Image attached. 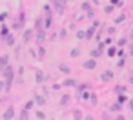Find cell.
I'll list each match as a JSON object with an SVG mask.
<instances>
[{"mask_svg": "<svg viewBox=\"0 0 133 120\" xmlns=\"http://www.w3.org/2000/svg\"><path fill=\"white\" fill-rule=\"evenodd\" d=\"M4 76H6V84H4V87H6V91H9V89H11V84H13V78H15V71H13V67H6V69H4Z\"/></svg>", "mask_w": 133, "mask_h": 120, "instance_id": "cell-1", "label": "cell"}, {"mask_svg": "<svg viewBox=\"0 0 133 120\" xmlns=\"http://www.w3.org/2000/svg\"><path fill=\"white\" fill-rule=\"evenodd\" d=\"M100 26V20H93V24H91V27L86 31V40H91L93 38V35H95V31H97V27Z\"/></svg>", "mask_w": 133, "mask_h": 120, "instance_id": "cell-2", "label": "cell"}, {"mask_svg": "<svg viewBox=\"0 0 133 120\" xmlns=\"http://www.w3.org/2000/svg\"><path fill=\"white\" fill-rule=\"evenodd\" d=\"M113 78H115V73H113L111 69H106V71L100 75V80H102V82H111Z\"/></svg>", "mask_w": 133, "mask_h": 120, "instance_id": "cell-3", "label": "cell"}, {"mask_svg": "<svg viewBox=\"0 0 133 120\" xmlns=\"http://www.w3.org/2000/svg\"><path fill=\"white\" fill-rule=\"evenodd\" d=\"M82 67H84V69H89V71H93V69H97V60H93V58H88V60H84Z\"/></svg>", "mask_w": 133, "mask_h": 120, "instance_id": "cell-4", "label": "cell"}, {"mask_svg": "<svg viewBox=\"0 0 133 120\" xmlns=\"http://www.w3.org/2000/svg\"><path fill=\"white\" fill-rule=\"evenodd\" d=\"M53 8H55L57 13H64V9H66V2H60V0H57V2H53Z\"/></svg>", "mask_w": 133, "mask_h": 120, "instance_id": "cell-5", "label": "cell"}, {"mask_svg": "<svg viewBox=\"0 0 133 120\" xmlns=\"http://www.w3.org/2000/svg\"><path fill=\"white\" fill-rule=\"evenodd\" d=\"M35 80H37V84L40 86V84H42V82L46 80V75H44V73H42L40 69H37V71H35Z\"/></svg>", "mask_w": 133, "mask_h": 120, "instance_id": "cell-6", "label": "cell"}, {"mask_svg": "<svg viewBox=\"0 0 133 120\" xmlns=\"http://www.w3.org/2000/svg\"><path fill=\"white\" fill-rule=\"evenodd\" d=\"M46 40V31L44 29H40V31H37V44L38 46H42V42Z\"/></svg>", "mask_w": 133, "mask_h": 120, "instance_id": "cell-7", "label": "cell"}, {"mask_svg": "<svg viewBox=\"0 0 133 120\" xmlns=\"http://www.w3.org/2000/svg\"><path fill=\"white\" fill-rule=\"evenodd\" d=\"M102 53H104L102 49H98V47H95V49H91V51H89V57H91L93 60H97L98 57H102Z\"/></svg>", "mask_w": 133, "mask_h": 120, "instance_id": "cell-8", "label": "cell"}, {"mask_svg": "<svg viewBox=\"0 0 133 120\" xmlns=\"http://www.w3.org/2000/svg\"><path fill=\"white\" fill-rule=\"evenodd\" d=\"M108 111H111V113H120V111H122V105L115 102V104H111V105H108Z\"/></svg>", "mask_w": 133, "mask_h": 120, "instance_id": "cell-9", "label": "cell"}, {"mask_svg": "<svg viewBox=\"0 0 133 120\" xmlns=\"http://www.w3.org/2000/svg\"><path fill=\"white\" fill-rule=\"evenodd\" d=\"M13 116H15V109L13 107H8L6 113H4V120H11Z\"/></svg>", "mask_w": 133, "mask_h": 120, "instance_id": "cell-10", "label": "cell"}, {"mask_svg": "<svg viewBox=\"0 0 133 120\" xmlns=\"http://www.w3.org/2000/svg\"><path fill=\"white\" fill-rule=\"evenodd\" d=\"M8 62H9V57L4 55L2 58H0V69H6V67H8Z\"/></svg>", "mask_w": 133, "mask_h": 120, "instance_id": "cell-11", "label": "cell"}, {"mask_svg": "<svg viewBox=\"0 0 133 120\" xmlns=\"http://www.w3.org/2000/svg\"><path fill=\"white\" fill-rule=\"evenodd\" d=\"M58 71H62L64 75H69V73H71V67L66 66V64H60V66H58Z\"/></svg>", "mask_w": 133, "mask_h": 120, "instance_id": "cell-12", "label": "cell"}, {"mask_svg": "<svg viewBox=\"0 0 133 120\" xmlns=\"http://www.w3.org/2000/svg\"><path fill=\"white\" fill-rule=\"evenodd\" d=\"M117 51H118V49H117L115 46H109V47H108V57H109V58H111V57H117Z\"/></svg>", "mask_w": 133, "mask_h": 120, "instance_id": "cell-13", "label": "cell"}, {"mask_svg": "<svg viewBox=\"0 0 133 120\" xmlns=\"http://www.w3.org/2000/svg\"><path fill=\"white\" fill-rule=\"evenodd\" d=\"M126 89H128L126 86H115V93H117V96H118V95H124Z\"/></svg>", "mask_w": 133, "mask_h": 120, "instance_id": "cell-14", "label": "cell"}, {"mask_svg": "<svg viewBox=\"0 0 133 120\" xmlns=\"http://www.w3.org/2000/svg\"><path fill=\"white\" fill-rule=\"evenodd\" d=\"M35 104H37V105H44V104H46V98L40 96V95H35Z\"/></svg>", "mask_w": 133, "mask_h": 120, "instance_id": "cell-15", "label": "cell"}, {"mask_svg": "<svg viewBox=\"0 0 133 120\" xmlns=\"http://www.w3.org/2000/svg\"><path fill=\"white\" fill-rule=\"evenodd\" d=\"M82 115H84V113H82L80 109H73V120H80Z\"/></svg>", "mask_w": 133, "mask_h": 120, "instance_id": "cell-16", "label": "cell"}, {"mask_svg": "<svg viewBox=\"0 0 133 120\" xmlns=\"http://www.w3.org/2000/svg\"><path fill=\"white\" fill-rule=\"evenodd\" d=\"M33 37V29H28V31H24V42H29V38Z\"/></svg>", "mask_w": 133, "mask_h": 120, "instance_id": "cell-17", "label": "cell"}, {"mask_svg": "<svg viewBox=\"0 0 133 120\" xmlns=\"http://www.w3.org/2000/svg\"><path fill=\"white\" fill-rule=\"evenodd\" d=\"M64 86H66V87H73V86H77V80L68 78V80H64Z\"/></svg>", "mask_w": 133, "mask_h": 120, "instance_id": "cell-18", "label": "cell"}, {"mask_svg": "<svg viewBox=\"0 0 133 120\" xmlns=\"http://www.w3.org/2000/svg\"><path fill=\"white\" fill-rule=\"evenodd\" d=\"M69 100H71V96H69V95H64V96L60 98V105H68Z\"/></svg>", "mask_w": 133, "mask_h": 120, "instance_id": "cell-19", "label": "cell"}, {"mask_svg": "<svg viewBox=\"0 0 133 120\" xmlns=\"http://www.w3.org/2000/svg\"><path fill=\"white\" fill-rule=\"evenodd\" d=\"M128 100H129V98H128L126 95H118V96H117V104H120V105H122L124 102H128Z\"/></svg>", "mask_w": 133, "mask_h": 120, "instance_id": "cell-20", "label": "cell"}, {"mask_svg": "<svg viewBox=\"0 0 133 120\" xmlns=\"http://www.w3.org/2000/svg\"><path fill=\"white\" fill-rule=\"evenodd\" d=\"M80 8H82V9H84V11L88 13V11L91 9V4H89V2H82V4H80Z\"/></svg>", "mask_w": 133, "mask_h": 120, "instance_id": "cell-21", "label": "cell"}, {"mask_svg": "<svg viewBox=\"0 0 133 120\" xmlns=\"http://www.w3.org/2000/svg\"><path fill=\"white\" fill-rule=\"evenodd\" d=\"M102 44H104V46H108V47H109V46H111V44H113V38H111V37H106V38H104V40H102Z\"/></svg>", "mask_w": 133, "mask_h": 120, "instance_id": "cell-22", "label": "cell"}, {"mask_svg": "<svg viewBox=\"0 0 133 120\" xmlns=\"http://www.w3.org/2000/svg\"><path fill=\"white\" fill-rule=\"evenodd\" d=\"M111 6H113V8H115V6H117V8H122L124 2H122V0H111Z\"/></svg>", "mask_w": 133, "mask_h": 120, "instance_id": "cell-23", "label": "cell"}, {"mask_svg": "<svg viewBox=\"0 0 133 120\" xmlns=\"http://www.w3.org/2000/svg\"><path fill=\"white\" fill-rule=\"evenodd\" d=\"M124 20H126V15L122 13V15H118V17L115 18V24H120V22H124Z\"/></svg>", "mask_w": 133, "mask_h": 120, "instance_id": "cell-24", "label": "cell"}, {"mask_svg": "<svg viewBox=\"0 0 133 120\" xmlns=\"http://www.w3.org/2000/svg\"><path fill=\"white\" fill-rule=\"evenodd\" d=\"M77 38H78V40H82V38H86V31H82V29H78V31H77Z\"/></svg>", "mask_w": 133, "mask_h": 120, "instance_id": "cell-25", "label": "cell"}, {"mask_svg": "<svg viewBox=\"0 0 133 120\" xmlns=\"http://www.w3.org/2000/svg\"><path fill=\"white\" fill-rule=\"evenodd\" d=\"M69 55H71V57H73V58H75V57H78V55H80V49H78V47H73V49H71V53H69Z\"/></svg>", "mask_w": 133, "mask_h": 120, "instance_id": "cell-26", "label": "cell"}, {"mask_svg": "<svg viewBox=\"0 0 133 120\" xmlns=\"http://www.w3.org/2000/svg\"><path fill=\"white\" fill-rule=\"evenodd\" d=\"M33 105H35V100H29V102H26V105H24V109H26V111H29V109H31Z\"/></svg>", "mask_w": 133, "mask_h": 120, "instance_id": "cell-27", "label": "cell"}, {"mask_svg": "<svg viewBox=\"0 0 133 120\" xmlns=\"http://www.w3.org/2000/svg\"><path fill=\"white\" fill-rule=\"evenodd\" d=\"M104 13H106V15L113 13V6H111V4H109V6H104Z\"/></svg>", "mask_w": 133, "mask_h": 120, "instance_id": "cell-28", "label": "cell"}, {"mask_svg": "<svg viewBox=\"0 0 133 120\" xmlns=\"http://www.w3.org/2000/svg\"><path fill=\"white\" fill-rule=\"evenodd\" d=\"M126 66V58H118L117 60V67H124Z\"/></svg>", "mask_w": 133, "mask_h": 120, "instance_id": "cell-29", "label": "cell"}, {"mask_svg": "<svg viewBox=\"0 0 133 120\" xmlns=\"http://www.w3.org/2000/svg\"><path fill=\"white\" fill-rule=\"evenodd\" d=\"M89 102H91L93 105H95V104L98 102V100H97V95H95V93H91V95H89Z\"/></svg>", "mask_w": 133, "mask_h": 120, "instance_id": "cell-30", "label": "cell"}, {"mask_svg": "<svg viewBox=\"0 0 133 120\" xmlns=\"http://www.w3.org/2000/svg\"><path fill=\"white\" fill-rule=\"evenodd\" d=\"M35 115H37V118H38V120H44V118H46V113H44V111H37Z\"/></svg>", "mask_w": 133, "mask_h": 120, "instance_id": "cell-31", "label": "cell"}, {"mask_svg": "<svg viewBox=\"0 0 133 120\" xmlns=\"http://www.w3.org/2000/svg\"><path fill=\"white\" fill-rule=\"evenodd\" d=\"M6 40H8V42H6L8 46H13V44H15V38H13L11 35H8V38H6Z\"/></svg>", "mask_w": 133, "mask_h": 120, "instance_id": "cell-32", "label": "cell"}, {"mask_svg": "<svg viewBox=\"0 0 133 120\" xmlns=\"http://www.w3.org/2000/svg\"><path fill=\"white\" fill-rule=\"evenodd\" d=\"M44 55H46V49H44V47L40 46V47H38V57H37V58H42Z\"/></svg>", "mask_w": 133, "mask_h": 120, "instance_id": "cell-33", "label": "cell"}, {"mask_svg": "<svg viewBox=\"0 0 133 120\" xmlns=\"http://www.w3.org/2000/svg\"><path fill=\"white\" fill-rule=\"evenodd\" d=\"M28 115H29V111H26V109H24V111L20 113V120H28Z\"/></svg>", "mask_w": 133, "mask_h": 120, "instance_id": "cell-34", "label": "cell"}, {"mask_svg": "<svg viewBox=\"0 0 133 120\" xmlns=\"http://www.w3.org/2000/svg\"><path fill=\"white\" fill-rule=\"evenodd\" d=\"M115 31H117V27H115V26H113V27H108V37L115 35Z\"/></svg>", "mask_w": 133, "mask_h": 120, "instance_id": "cell-35", "label": "cell"}, {"mask_svg": "<svg viewBox=\"0 0 133 120\" xmlns=\"http://www.w3.org/2000/svg\"><path fill=\"white\" fill-rule=\"evenodd\" d=\"M124 44H126V38H124V37H122V38H118V40H117V46H120V47H122V46H124Z\"/></svg>", "mask_w": 133, "mask_h": 120, "instance_id": "cell-36", "label": "cell"}, {"mask_svg": "<svg viewBox=\"0 0 133 120\" xmlns=\"http://www.w3.org/2000/svg\"><path fill=\"white\" fill-rule=\"evenodd\" d=\"M89 95H91V93H86V91H84V93L80 95V98H82V100H89Z\"/></svg>", "mask_w": 133, "mask_h": 120, "instance_id": "cell-37", "label": "cell"}, {"mask_svg": "<svg viewBox=\"0 0 133 120\" xmlns=\"http://www.w3.org/2000/svg\"><path fill=\"white\" fill-rule=\"evenodd\" d=\"M93 15H95V11H93V9H89V11L86 13V17H88V18H93Z\"/></svg>", "mask_w": 133, "mask_h": 120, "instance_id": "cell-38", "label": "cell"}, {"mask_svg": "<svg viewBox=\"0 0 133 120\" xmlns=\"http://www.w3.org/2000/svg\"><path fill=\"white\" fill-rule=\"evenodd\" d=\"M66 35H68V29H60V38H66Z\"/></svg>", "mask_w": 133, "mask_h": 120, "instance_id": "cell-39", "label": "cell"}, {"mask_svg": "<svg viewBox=\"0 0 133 120\" xmlns=\"http://www.w3.org/2000/svg\"><path fill=\"white\" fill-rule=\"evenodd\" d=\"M2 37H8V27L2 26Z\"/></svg>", "mask_w": 133, "mask_h": 120, "instance_id": "cell-40", "label": "cell"}, {"mask_svg": "<svg viewBox=\"0 0 133 120\" xmlns=\"http://www.w3.org/2000/svg\"><path fill=\"white\" fill-rule=\"evenodd\" d=\"M84 120H95V118H93V115H86V116H84Z\"/></svg>", "mask_w": 133, "mask_h": 120, "instance_id": "cell-41", "label": "cell"}, {"mask_svg": "<svg viewBox=\"0 0 133 120\" xmlns=\"http://www.w3.org/2000/svg\"><path fill=\"white\" fill-rule=\"evenodd\" d=\"M128 105H129V109L133 111V100H128Z\"/></svg>", "mask_w": 133, "mask_h": 120, "instance_id": "cell-42", "label": "cell"}, {"mask_svg": "<svg viewBox=\"0 0 133 120\" xmlns=\"http://www.w3.org/2000/svg\"><path fill=\"white\" fill-rule=\"evenodd\" d=\"M115 120H126V118H124V115H117V118H115Z\"/></svg>", "mask_w": 133, "mask_h": 120, "instance_id": "cell-43", "label": "cell"}, {"mask_svg": "<svg viewBox=\"0 0 133 120\" xmlns=\"http://www.w3.org/2000/svg\"><path fill=\"white\" fill-rule=\"evenodd\" d=\"M131 46H133V29H131Z\"/></svg>", "mask_w": 133, "mask_h": 120, "instance_id": "cell-44", "label": "cell"}, {"mask_svg": "<svg viewBox=\"0 0 133 120\" xmlns=\"http://www.w3.org/2000/svg\"><path fill=\"white\" fill-rule=\"evenodd\" d=\"M2 89H4V84H2V82H0V91H2Z\"/></svg>", "mask_w": 133, "mask_h": 120, "instance_id": "cell-45", "label": "cell"}, {"mask_svg": "<svg viewBox=\"0 0 133 120\" xmlns=\"http://www.w3.org/2000/svg\"><path fill=\"white\" fill-rule=\"evenodd\" d=\"M129 82H131V84H133V75H131V76H129Z\"/></svg>", "mask_w": 133, "mask_h": 120, "instance_id": "cell-46", "label": "cell"}]
</instances>
